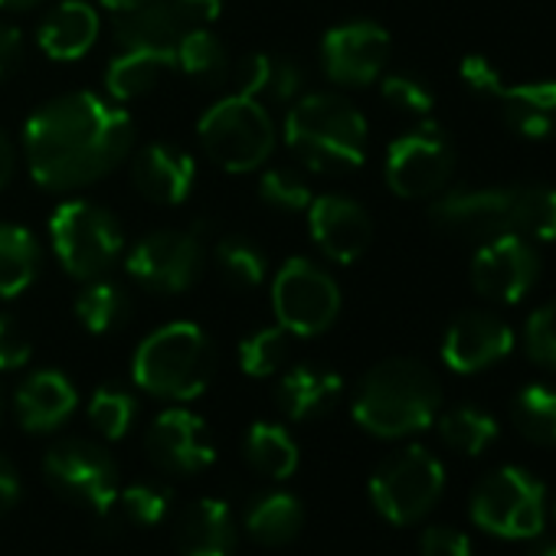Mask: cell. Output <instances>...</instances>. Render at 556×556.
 Segmentation results:
<instances>
[{
  "instance_id": "cell-1",
  "label": "cell",
  "mask_w": 556,
  "mask_h": 556,
  "mask_svg": "<svg viewBox=\"0 0 556 556\" xmlns=\"http://www.w3.org/2000/svg\"><path fill=\"white\" fill-rule=\"evenodd\" d=\"M135 148L131 115L89 89L43 102L24 128V154L43 190H79L109 177Z\"/></svg>"
},
{
  "instance_id": "cell-2",
  "label": "cell",
  "mask_w": 556,
  "mask_h": 556,
  "mask_svg": "<svg viewBox=\"0 0 556 556\" xmlns=\"http://www.w3.org/2000/svg\"><path fill=\"white\" fill-rule=\"evenodd\" d=\"M432 223L462 239L488 242L497 236L556 239V190L553 187H504V190H442L429 206Z\"/></svg>"
},
{
  "instance_id": "cell-3",
  "label": "cell",
  "mask_w": 556,
  "mask_h": 556,
  "mask_svg": "<svg viewBox=\"0 0 556 556\" xmlns=\"http://www.w3.org/2000/svg\"><path fill=\"white\" fill-rule=\"evenodd\" d=\"M442 390L435 374L413 357H390L377 364L357 387L354 419L380 439H400L435 422Z\"/></svg>"
},
{
  "instance_id": "cell-4",
  "label": "cell",
  "mask_w": 556,
  "mask_h": 556,
  "mask_svg": "<svg viewBox=\"0 0 556 556\" xmlns=\"http://www.w3.org/2000/svg\"><path fill=\"white\" fill-rule=\"evenodd\" d=\"M289 151L318 174L357 170L367 161L370 128L367 118L338 92H312L286 115Z\"/></svg>"
},
{
  "instance_id": "cell-5",
  "label": "cell",
  "mask_w": 556,
  "mask_h": 556,
  "mask_svg": "<svg viewBox=\"0 0 556 556\" xmlns=\"http://www.w3.org/2000/svg\"><path fill=\"white\" fill-rule=\"evenodd\" d=\"M213 344L193 321H170L151 331L131 361L135 383L161 400L190 403L213 380Z\"/></svg>"
},
{
  "instance_id": "cell-6",
  "label": "cell",
  "mask_w": 556,
  "mask_h": 556,
  "mask_svg": "<svg viewBox=\"0 0 556 556\" xmlns=\"http://www.w3.org/2000/svg\"><path fill=\"white\" fill-rule=\"evenodd\" d=\"M197 138L216 167L229 174H249L265 167V161L275 151L278 131L268 109L258 99L232 92L200 115Z\"/></svg>"
},
{
  "instance_id": "cell-7",
  "label": "cell",
  "mask_w": 556,
  "mask_h": 556,
  "mask_svg": "<svg viewBox=\"0 0 556 556\" xmlns=\"http://www.w3.org/2000/svg\"><path fill=\"white\" fill-rule=\"evenodd\" d=\"M50 242L60 265L79 282L109 275V268L125 255V229L118 216L109 206L83 197L63 200L53 210Z\"/></svg>"
},
{
  "instance_id": "cell-8",
  "label": "cell",
  "mask_w": 556,
  "mask_h": 556,
  "mask_svg": "<svg viewBox=\"0 0 556 556\" xmlns=\"http://www.w3.org/2000/svg\"><path fill=\"white\" fill-rule=\"evenodd\" d=\"M271 308L292 338H315L338 321L341 289L315 258L295 255L271 278Z\"/></svg>"
},
{
  "instance_id": "cell-9",
  "label": "cell",
  "mask_w": 556,
  "mask_h": 556,
  "mask_svg": "<svg viewBox=\"0 0 556 556\" xmlns=\"http://www.w3.org/2000/svg\"><path fill=\"white\" fill-rule=\"evenodd\" d=\"M442 488H445V468L422 445L400 448L370 478L374 507L390 523H400V527L422 520L442 497Z\"/></svg>"
},
{
  "instance_id": "cell-10",
  "label": "cell",
  "mask_w": 556,
  "mask_h": 556,
  "mask_svg": "<svg viewBox=\"0 0 556 556\" xmlns=\"http://www.w3.org/2000/svg\"><path fill=\"white\" fill-rule=\"evenodd\" d=\"M471 520L507 540L540 536L543 530V484L523 468H497L471 491Z\"/></svg>"
},
{
  "instance_id": "cell-11",
  "label": "cell",
  "mask_w": 556,
  "mask_h": 556,
  "mask_svg": "<svg viewBox=\"0 0 556 556\" xmlns=\"http://www.w3.org/2000/svg\"><path fill=\"white\" fill-rule=\"evenodd\" d=\"M206 249L193 229H154L125 255L135 286L154 295H184L203 275Z\"/></svg>"
},
{
  "instance_id": "cell-12",
  "label": "cell",
  "mask_w": 556,
  "mask_h": 556,
  "mask_svg": "<svg viewBox=\"0 0 556 556\" xmlns=\"http://www.w3.org/2000/svg\"><path fill=\"white\" fill-rule=\"evenodd\" d=\"M455 174V144L435 122L400 135L387 151V184L403 200L439 197Z\"/></svg>"
},
{
  "instance_id": "cell-13",
  "label": "cell",
  "mask_w": 556,
  "mask_h": 556,
  "mask_svg": "<svg viewBox=\"0 0 556 556\" xmlns=\"http://www.w3.org/2000/svg\"><path fill=\"white\" fill-rule=\"evenodd\" d=\"M47 481L73 504L92 507L105 517L118 494V468L112 455L89 439H63L43 458Z\"/></svg>"
},
{
  "instance_id": "cell-14",
  "label": "cell",
  "mask_w": 556,
  "mask_h": 556,
  "mask_svg": "<svg viewBox=\"0 0 556 556\" xmlns=\"http://www.w3.org/2000/svg\"><path fill=\"white\" fill-rule=\"evenodd\" d=\"M462 79L471 92L494 99L501 118L520 131L523 138H553L556 135V83H520L504 86L501 73L484 56H465L462 60Z\"/></svg>"
},
{
  "instance_id": "cell-15",
  "label": "cell",
  "mask_w": 556,
  "mask_h": 556,
  "mask_svg": "<svg viewBox=\"0 0 556 556\" xmlns=\"http://www.w3.org/2000/svg\"><path fill=\"white\" fill-rule=\"evenodd\" d=\"M390 63V34L374 21L338 24L321 40V70L338 86H370Z\"/></svg>"
},
{
  "instance_id": "cell-16",
  "label": "cell",
  "mask_w": 556,
  "mask_h": 556,
  "mask_svg": "<svg viewBox=\"0 0 556 556\" xmlns=\"http://www.w3.org/2000/svg\"><path fill=\"white\" fill-rule=\"evenodd\" d=\"M540 278V258L523 236H497L478 245L471 258V286L488 302L514 305Z\"/></svg>"
},
{
  "instance_id": "cell-17",
  "label": "cell",
  "mask_w": 556,
  "mask_h": 556,
  "mask_svg": "<svg viewBox=\"0 0 556 556\" xmlns=\"http://www.w3.org/2000/svg\"><path fill=\"white\" fill-rule=\"evenodd\" d=\"M308 232L315 245L338 265L357 262L374 242V219L370 213L341 193H321L308 203Z\"/></svg>"
},
{
  "instance_id": "cell-18",
  "label": "cell",
  "mask_w": 556,
  "mask_h": 556,
  "mask_svg": "<svg viewBox=\"0 0 556 556\" xmlns=\"http://www.w3.org/2000/svg\"><path fill=\"white\" fill-rule=\"evenodd\" d=\"M144 448H148V458L170 475H197V471L210 468V462L216 458V452L206 439L203 419L180 406L161 413L151 422V429L144 435Z\"/></svg>"
},
{
  "instance_id": "cell-19",
  "label": "cell",
  "mask_w": 556,
  "mask_h": 556,
  "mask_svg": "<svg viewBox=\"0 0 556 556\" xmlns=\"http://www.w3.org/2000/svg\"><path fill=\"white\" fill-rule=\"evenodd\" d=\"M514 348L510 328L488 312L458 315L442 341V361L455 374H478L497 361H504Z\"/></svg>"
},
{
  "instance_id": "cell-20",
  "label": "cell",
  "mask_w": 556,
  "mask_h": 556,
  "mask_svg": "<svg viewBox=\"0 0 556 556\" xmlns=\"http://www.w3.org/2000/svg\"><path fill=\"white\" fill-rule=\"evenodd\" d=\"M135 190L154 206H180L193 193L197 184V161L167 141L144 144L131 161Z\"/></svg>"
},
{
  "instance_id": "cell-21",
  "label": "cell",
  "mask_w": 556,
  "mask_h": 556,
  "mask_svg": "<svg viewBox=\"0 0 556 556\" xmlns=\"http://www.w3.org/2000/svg\"><path fill=\"white\" fill-rule=\"evenodd\" d=\"M79 406V393L63 370H37L30 374L14 396V413L27 432H53L60 429Z\"/></svg>"
},
{
  "instance_id": "cell-22",
  "label": "cell",
  "mask_w": 556,
  "mask_h": 556,
  "mask_svg": "<svg viewBox=\"0 0 556 556\" xmlns=\"http://www.w3.org/2000/svg\"><path fill=\"white\" fill-rule=\"evenodd\" d=\"M99 30H102V21L89 0H63V4H56L43 17L37 30V43L50 60L76 63L96 47Z\"/></svg>"
},
{
  "instance_id": "cell-23",
  "label": "cell",
  "mask_w": 556,
  "mask_h": 556,
  "mask_svg": "<svg viewBox=\"0 0 556 556\" xmlns=\"http://www.w3.org/2000/svg\"><path fill=\"white\" fill-rule=\"evenodd\" d=\"M115 43L122 50H167L174 53L180 34L187 30L184 17L170 8V0H138L122 11H112Z\"/></svg>"
},
{
  "instance_id": "cell-24",
  "label": "cell",
  "mask_w": 556,
  "mask_h": 556,
  "mask_svg": "<svg viewBox=\"0 0 556 556\" xmlns=\"http://www.w3.org/2000/svg\"><path fill=\"white\" fill-rule=\"evenodd\" d=\"M341 377L328 367H315V364H299L292 370L282 374L275 390V400L282 406V413L295 422L325 416L338 396H341Z\"/></svg>"
},
{
  "instance_id": "cell-25",
  "label": "cell",
  "mask_w": 556,
  "mask_h": 556,
  "mask_svg": "<svg viewBox=\"0 0 556 556\" xmlns=\"http://www.w3.org/2000/svg\"><path fill=\"white\" fill-rule=\"evenodd\" d=\"M232 514L216 497H200L187 504L177 520V549L180 556H229L232 553Z\"/></svg>"
},
{
  "instance_id": "cell-26",
  "label": "cell",
  "mask_w": 556,
  "mask_h": 556,
  "mask_svg": "<svg viewBox=\"0 0 556 556\" xmlns=\"http://www.w3.org/2000/svg\"><path fill=\"white\" fill-rule=\"evenodd\" d=\"M174 53L167 50H122L105 70L109 99L125 105L154 92L174 73Z\"/></svg>"
},
{
  "instance_id": "cell-27",
  "label": "cell",
  "mask_w": 556,
  "mask_h": 556,
  "mask_svg": "<svg viewBox=\"0 0 556 556\" xmlns=\"http://www.w3.org/2000/svg\"><path fill=\"white\" fill-rule=\"evenodd\" d=\"M305 86V73L295 60L275 53H249L236 66V92L249 99L292 102Z\"/></svg>"
},
{
  "instance_id": "cell-28",
  "label": "cell",
  "mask_w": 556,
  "mask_h": 556,
  "mask_svg": "<svg viewBox=\"0 0 556 556\" xmlns=\"http://www.w3.org/2000/svg\"><path fill=\"white\" fill-rule=\"evenodd\" d=\"M43 268L40 239L21 223H0V299L24 295Z\"/></svg>"
},
{
  "instance_id": "cell-29",
  "label": "cell",
  "mask_w": 556,
  "mask_h": 556,
  "mask_svg": "<svg viewBox=\"0 0 556 556\" xmlns=\"http://www.w3.org/2000/svg\"><path fill=\"white\" fill-rule=\"evenodd\" d=\"M302 523H305L302 501L289 491L255 494L245 507V530L252 533V540H258L265 546H282V543L295 540Z\"/></svg>"
},
{
  "instance_id": "cell-30",
  "label": "cell",
  "mask_w": 556,
  "mask_h": 556,
  "mask_svg": "<svg viewBox=\"0 0 556 556\" xmlns=\"http://www.w3.org/2000/svg\"><path fill=\"white\" fill-rule=\"evenodd\" d=\"M174 66L197 86H223L232 73L223 40L206 27H187L174 47Z\"/></svg>"
},
{
  "instance_id": "cell-31",
  "label": "cell",
  "mask_w": 556,
  "mask_h": 556,
  "mask_svg": "<svg viewBox=\"0 0 556 556\" xmlns=\"http://www.w3.org/2000/svg\"><path fill=\"white\" fill-rule=\"evenodd\" d=\"M242 455L258 475L271 481H282L299 468V445L289 429L278 422H252L242 439Z\"/></svg>"
},
{
  "instance_id": "cell-32",
  "label": "cell",
  "mask_w": 556,
  "mask_h": 556,
  "mask_svg": "<svg viewBox=\"0 0 556 556\" xmlns=\"http://www.w3.org/2000/svg\"><path fill=\"white\" fill-rule=\"evenodd\" d=\"M76 318L79 325L89 331V334H112L118 331L128 315H131V299L128 292L112 282V278H92V282H86V289L76 295Z\"/></svg>"
},
{
  "instance_id": "cell-33",
  "label": "cell",
  "mask_w": 556,
  "mask_h": 556,
  "mask_svg": "<svg viewBox=\"0 0 556 556\" xmlns=\"http://www.w3.org/2000/svg\"><path fill=\"white\" fill-rule=\"evenodd\" d=\"M216 271L223 275V282L232 289H258L268 278V255L265 249L249 239V236H223L213 249Z\"/></svg>"
},
{
  "instance_id": "cell-34",
  "label": "cell",
  "mask_w": 556,
  "mask_h": 556,
  "mask_svg": "<svg viewBox=\"0 0 556 556\" xmlns=\"http://www.w3.org/2000/svg\"><path fill=\"white\" fill-rule=\"evenodd\" d=\"M289 354H292V334L282 325H271V328H258V331L245 334L239 341L236 357H239V367L245 377L265 380L289 364Z\"/></svg>"
},
{
  "instance_id": "cell-35",
  "label": "cell",
  "mask_w": 556,
  "mask_h": 556,
  "mask_svg": "<svg viewBox=\"0 0 556 556\" xmlns=\"http://www.w3.org/2000/svg\"><path fill=\"white\" fill-rule=\"evenodd\" d=\"M510 419L517 432L536 445H556V390L523 387L510 403Z\"/></svg>"
},
{
  "instance_id": "cell-36",
  "label": "cell",
  "mask_w": 556,
  "mask_h": 556,
  "mask_svg": "<svg viewBox=\"0 0 556 556\" xmlns=\"http://www.w3.org/2000/svg\"><path fill=\"white\" fill-rule=\"evenodd\" d=\"M439 435L462 455H481L497 439V422L475 406H455L439 416Z\"/></svg>"
},
{
  "instance_id": "cell-37",
  "label": "cell",
  "mask_w": 556,
  "mask_h": 556,
  "mask_svg": "<svg viewBox=\"0 0 556 556\" xmlns=\"http://www.w3.org/2000/svg\"><path fill=\"white\" fill-rule=\"evenodd\" d=\"M170 504H174L170 488L138 481V484H128L115 494V504L109 514H118L128 527H154L170 514Z\"/></svg>"
},
{
  "instance_id": "cell-38",
  "label": "cell",
  "mask_w": 556,
  "mask_h": 556,
  "mask_svg": "<svg viewBox=\"0 0 556 556\" xmlns=\"http://www.w3.org/2000/svg\"><path fill=\"white\" fill-rule=\"evenodd\" d=\"M135 416H138V400L125 387H112V383L99 387L89 400V422L109 442L125 439L128 429L135 426Z\"/></svg>"
},
{
  "instance_id": "cell-39",
  "label": "cell",
  "mask_w": 556,
  "mask_h": 556,
  "mask_svg": "<svg viewBox=\"0 0 556 556\" xmlns=\"http://www.w3.org/2000/svg\"><path fill=\"white\" fill-rule=\"evenodd\" d=\"M258 200L282 213H302L315 200L308 180L295 167H265L258 177Z\"/></svg>"
},
{
  "instance_id": "cell-40",
  "label": "cell",
  "mask_w": 556,
  "mask_h": 556,
  "mask_svg": "<svg viewBox=\"0 0 556 556\" xmlns=\"http://www.w3.org/2000/svg\"><path fill=\"white\" fill-rule=\"evenodd\" d=\"M380 92L383 99L400 109V112H409V115H429L432 105H435V96L432 89L416 79V76H406V73H393V76H383L380 83Z\"/></svg>"
},
{
  "instance_id": "cell-41",
  "label": "cell",
  "mask_w": 556,
  "mask_h": 556,
  "mask_svg": "<svg viewBox=\"0 0 556 556\" xmlns=\"http://www.w3.org/2000/svg\"><path fill=\"white\" fill-rule=\"evenodd\" d=\"M523 341H527V351L536 364L556 370V302H546L543 308H536L530 315Z\"/></svg>"
},
{
  "instance_id": "cell-42",
  "label": "cell",
  "mask_w": 556,
  "mask_h": 556,
  "mask_svg": "<svg viewBox=\"0 0 556 556\" xmlns=\"http://www.w3.org/2000/svg\"><path fill=\"white\" fill-rule=\"evenodd\" d=\"M34 357V344L30 338L21 331V325L0 312V370H21L24 364H30Z\"/></svg>"
},
{
  "instance_id": "cell-43",
  "label": "cell",
  "mask_w": 556,
  "mask_h": 556,
  "mask_svg": "<svg viewBox=\"0 0 556 556\" xmlns=\"http://www.w3.org/2000/svg\"><path fill=\"white\" fill-rule=\"evenodd\" d=\"M422 556H471V540L455 527H429L419 540Z\"/></svg>"
},
{
  "instance_id": "cell-44",
  "label": "cell",
  "mask_w": 556,
  "mask_h": 556,
  "mask_svg": "<svg viewBox=\"0 0 556 556\" xmlns=\"http://www.w3.org/2000/svg\"><path fill=\"white\" fill-rule=\"evenodd\" d=\"M24 34L14 24H0V83H4L24 60Z\"/></svg>"
},
{
  "instance_id": "cell-45",
  "label": "cell",
  "mask_w": 556,
  "mask_h": 556,
  "mask_svg": "<svg viewBox=\"0 0 556 556\" xmlns=\"http://www.w3.org/2000/svg\"><path fill=\"white\" fill-rule=\"evenodd\" d=\"M187 27H210L223 14V0H170Z\"/></svg>"
},
{
  "instance_id": "cell-46",
  "label": "cell",
  "mask_w": 556,
  "mask_h": 556,
  "mask_svg": "<svg viewBox=\"0 0 556 556\" xmlns=\"http://www.w3.org/2000/svg\"><path fill=\"white\" fill-rule=\"evenodd\" d=\"M17 497H21V475L4 455H0V517L17 504Z\"/></svg>"
},
{
  "instance_id": "cell-47",
  "label": "cell",
  "mask_w": 556,
  "mask_h": 556,
  "mask_svg": "<svg viewBox=\"0 0 556 556\" xmlns=\"http://www.w3.org/2000/svg\"><path fill=\"white\" fill-rule=\"evenodd\" d=\"M14 170H17V148H14L11 135L0 128V190L14 180Z\"/></svg>"
},
{
  "instance_id": "cell-48",
  "label": "cell",
  "mask_w": 556,
  "mask_h": 556,
  "mask_svg": "<svg viewBox=\"0 0 556 556\" xmlns=\"http://www.w3.org/2000/svg\"><path fill=\"white\" fill-rule=\"evenodd\" d=\"M43 0H0V11H11V14H24V11H34Z\"/></svg>"
},
{
  "instance_id": "cell-49",
  "label": "cell",
  "mask_w": 556,
  "mask_h": 556,
  "mask_svg": "<svg viewBox=\"0 0 556 556\" xmlns=\"http://www.w3.org/2000/svg\"><path fill=\"white\" fill-rule=\"evenodd\" d=\"M527 556H556V540H533Z\"/></svg>"
},
{
  "instance_id": "cell-50",
  "label": "cell",
  "mask_w": 556,
  "mask_h": 556,
  "mask_svg": "<svg viewBox=\"0 0 556 556\" xmlns=\"http://www.w3.org/2000/svg\"><path fill=\"white\" fill-rule=\"evenodd\" d=\"M99 4H105L109 11H122V8H128V4H138V0H99Z\"/></svg>"
},
{
  "instance_id": "cell-51",
  "label": "cell",
  "mask_w": 556,
  "mask_h": 556,
  "mask_svg": "<svg viewBox=\"0 0 556 556\" xmlns=\"http://www.w3.org/2000/svg\"><path fill=\"white\" fill-rule=\"evenodd\" d=\"M0 419H4V390H0Z\"/></svg>"
}]
</instances>
